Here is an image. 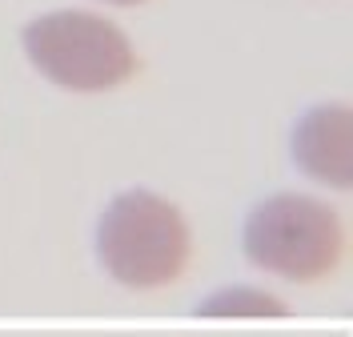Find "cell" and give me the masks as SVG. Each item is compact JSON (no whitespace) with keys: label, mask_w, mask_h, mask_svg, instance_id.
<instances>
[{"label":"cell","mask_w":353,"mask_h":337,"mask_svg":"<svg viewBox=\"0 0 353 337\" xmlns=\"http://www.w3.org/2000/svg\"><path fill=\"white\" fill-rule=\"evenodd\" d=\"M97 249L105 269L129 289H157L181 277L189 261L185 217L157 193H121L101 217Z\"/></svg>","instance_id":"6da1fadb"},{"label":"cell","mask_w":353,"mask_h":337,"mask_svg":"<svg viewBox=\"0 0 353 337\" xmlns=\"http://www.w3.org/2000/svg\"><path fill=\"white\" fill-rule=\"evenodd\" d=\"M24 52L48 81L72 92H101L121 81H129L137 68L129 37L81 8L48 12L24 28Z\"/></svg>","instance_id":"7a4b0ae2"},{"label":"cell","mask_w":353,"mask_h":337,"mask_svg":"<svg viewBox=\"0 0 353 337\" xmlns=\"http://www.w3.org/2000/svg\"><path fill=\"white\" fill-rule=\"evenodd\" d=\"M341 221L330 205L277 193L261 201L245 221V253L253 265L289 277V281H317L333 273L341 261Z\"/></svg>","instance_id":"3957f363"},{"label":"cell","mask_w":353,"mask_h":337,"mask_svg":"<svg viewBox=\"0 0 353 337\" xmlns=\"http://www.w3.org/2000/svg\"><path fill=\"white\" fill-rule=\"evenodd\" d=\"M293 153L297 165L309 177L330 181L337 189H345L353 181V129H350V109L345 105H317L301 116L297 133H293Z\"/></svg>","instance_id":"277c9868"},{"label":"cell","mask_w":353,"mask_h":337,"mask_svg":"<svg viewBox=\"0 0 353 337\" xmlns=\"http://www.w3.org/2000/svg\"><path fill=\"white\" fill-rule=\"evenodd\" d=\"M112 4H141V0H112Z\"/></svg>","instance_id":"5b68a950"}]
</instances>
